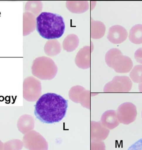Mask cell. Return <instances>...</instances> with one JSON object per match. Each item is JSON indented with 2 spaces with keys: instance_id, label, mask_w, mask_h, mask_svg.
I'll list each match as a JSON object with an SVG mask.
<instances>
[{
  "instance_id": "obj_1",
  "label": "cell",
  "mask_w": 142,
  "mask_h": 150,
  "mask_svg": "<svg viewBox=\"0 0 142 150\" xmlns=\"http://www.w3.org/2000/svg\"><path fill=\"white\" fill-rule=\"evenodd\" d=\"M68 101L60 95L48 93L35 105V115L42 122L53 124L61 121L66 114Z\"/></svg>"
},
{
  "instance_id": "obj_2",
  "label": "cell",
  "mask_w": 142,
  "mask_h": 150,
  "mask_svg": "<svg viewBox=\"0 0 142 150\" xmlns=\"http://www.w3.org/2000/svg\"><path fill=\"white\" fill-rule=\"evenodd\" d=\"M65 28L63 18L58 14L43 12L36 18L37 31L44 38L50 40L61 38Z\"/></svg>"
},
{
  "instance_id": "obj_3",
  "label": "cell",
  "mask_w": 142,
  "mask_h": 150,
  "mask_svg": "<svg viewBox=\"0 0 142 150\" xmlns=\"http://www.w3.org/2000/svg\"><path fill=\"white\" fill-rule=\"evenodd\" d=\"M24 146L29 150H48V145L44 138L36 131L25 135L23 139Z\"/></svg>"
},
{
  "instance_id": "obj_4",
  "label": "cell",
  "mask_w": 142,
  "mask_h": 150,
  "mask_svg": "<svg viewBox=\"0 0 142 150\" xmlns=\"http://www.w3.org/2000/svg\"><path fill=\"white\" fill-rule=\"evenodd\" d=\"M110 66L113 67L117 72L128 73L132 69L133 62L129 57L123 55L122 52H121L113 58Z\"/></svg>"
},
{
  "instance_id": "obj_5",
  "label": "cell",
  "mask_w": 142,
  "mask_h": 150,
  "mask_svg": "<svg viewBox=\"0 0 142 150\" xmlns=\"http://www.w3.org/2000/svg\"><path fill=\"white\" fill-rule=\"evenodd\" d=\"M131 81L127 76H116L109 84V89L114 91L128 92L131 88Z\"/></svg>"
},
{
  "instance_id": "obj_6",
  "label": "cell",
  "mask_w": 142,
  "mask_h": 150,
  "mask_svg": "<svg viewBox=\"0 0 142 150\" xmlns=\"http://www.w3.org/2000/svg\"><path fill=\"white\" fill-rule=\"evenodd\" d=\"M128 36L127 31L125 28L116 25L110 29L108 38L113 43L119 44L125 41Z\"/></svg>"
},
{
  "instance_id": "obj_7",
  "label": "cell",
  "mask_w": 142,
  "mask_h": 150,
  "mask_svg": "<svg viewBox=\"0 0 142 150\" xmlns=\"http://www.w3.org/2000/svg\"><path fill=\"white\" fill-rule=\"evenodd\" d=\"M91 139L92 141L101 142L105 139L108 134L105 132V129L99 122H92Z\"/></svg>"
},
{
  "instance_id": "obj_8",
  "label": "cell",
  "mask_w": 142,
  "mask_h": 150,
  "mask_svg": "<svg viewBox=\"0 0 142 150\" xmlns=\"http://www.w3.org/2000/svg\"><path fill=\"white\" fill-rule=\"evenodd\" d=\"M34 122L33 118L31 116L28 115H23L18 122L19 130L22 133H26L34 128Z\"/></svg>"
},
{
  "instance_id": "obj_9",
  "label": "cell",
  "mask_w": 142,
  "mask_h": 150,
  "mask_svg": "<svg viewBox=\"0 0 142 150\" xmlns=\"http://www.w3.org/2000/svg\"><path fill=\"white\" fill-rule=\"evenodd\" d=\"M129 39L133 43L136 45L142 44V24L135 25L131 29Z\"/></svg>"
},
{
  "instance_id": "obj_10",
  "label": "cell",
  "mask_w": 142,
  "mask_h": 150,
  "mask_svg": "<svg viewBox=\"0 0 142 150\" xmlns=\"http://www.w3.org/2000/svg\"><path fill=\"white\" fill-rule=\"evenodd\" d=\"M114 111H107L104 113L101 118V121L104 126L109 128H113L112 125L115 124L114 122L116 121Z\"/></svg>"
},
{
  "instance_id": "obj_11",
  "label": "cell",
  "mask_w": 142,
  "mask_h": 150,
  "mask_svg": "<svg viewBox=\"0 0 142 150\" xmlns=\"http://www.w3.org/2000/svg\"><path fill=\"white\" fill-rule=\"evenodd\" d=\"M130 76L134 82H142V64L135 66Z\"/></svg>"
},
{
  "instance_id": "obj_12",
  "label": "cell",
  "mask_w": 142,
  "mask_h": 150,
  "mask_svg": "<svg viewBox=\"0 0 142 150\" xmlns=\"http://www.w3.org/2000/svg\"><path fill=\"white\" fill-rule=\"evenodd\" d=\"M23 143L19 140H13L4 144V150H21L23 146Z\"/></svg>"
},
{
  "instance_id": "obj_13",
  "label": "cell",
  "mask_w": 142,
  "mask_h": 150,
  "mask_svg": "<svg viewBox=\"0 0 142 150\" xmlns=\"http://www.w3.org/2000/svg\"><path fill=\"white\" fill-rule=\"evenodd\" d=\"M91 150H105L104 144L102 142L92 141Z\"/></svg>"
},
{
  "instance_id": "obj_14",
  "label": "cell",
  "mask_w": 142,
  "mask_h": 150,
  "mask_svg": "<svg viewBox=\"0 0 142 150\" xmlns=\"http://www.w3.org/2000/svg\"><path fill=\"white\" fill-rule=\"evenodd\" d=\"M128 150H142V138L134 143Z\"/></svg>"
},
{
  "instance_id": "obj_15",
  "label": "cell",
  "mask_w": 142,
  "mask_h": 150,
  "mask_svg": "<svg viewBox=\"0 0 142 150\" xmlns=\"http://www.w3.org/2000/svg\"><path fill=\"white\" fill-rule=\"evenodd\" d=\"M135 59L138 62L142 64V47L138 49L134 54Z\"/></svg>"
},
{
  "instance_id": "obj_16",
  "label": "cell",
  "mask_w": 142,
  "mask_h": 150,
  "mask_svg": "<svg viewBox=\"0 0 142 150\" xmlns=\"http://www.w3.org/2000/svg\"><path fill=\"white\" fill-rule=\"evenodd\" d=\"M0 150H4V144L0 141Z\"/></svg>"
},
{
  "instance_id": "obj_17",
  "label": "cell",
  "mask_w": 142,
  "mask_h": 150,
  "mask_svg": "<svg viewBox=\"0 0 142 150\" xmlns=\"http://www.w3.org/2000/svg\"><path fill=\"white\" fill-rule=\"evenodd\" d=\"M139 88L140 91L142 92V83L140 84L139 86Z\"/></svg>"
}]
</instances>
